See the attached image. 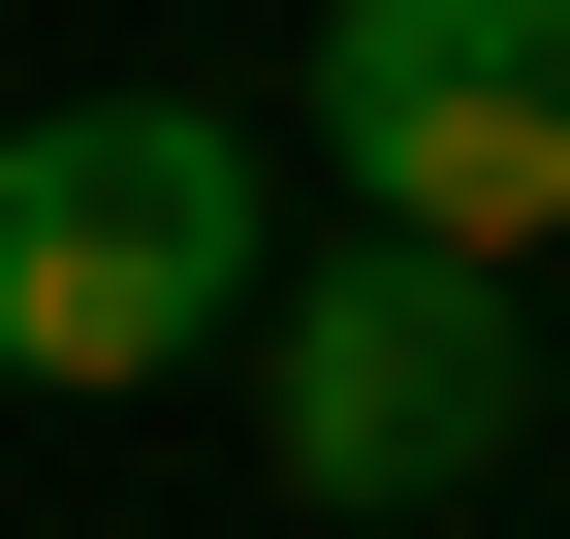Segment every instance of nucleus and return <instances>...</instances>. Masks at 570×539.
Instances as JSON below:
<instances>
[{"mask_svg": "<svg viewBox=\"0 0 570 539\" xmlns=\"http://www.w3.org/2000/svg\"><path fill=\"white\" fill-rule=\"evenodd\" d=\"M254 350V127L223 96H32L0 127V381Z\"/></svg>", "mask_w": 570, "mask_h": 539, "instance_id": "f257e3e1", "label": "nucleus"}, {"mask_svg": "<svg viewBox=\"0 0 570 539\" xmlns=\"http://www.w3.org/2000/svg\"><path fill=\"white\" fill-rule=\"evenodd\" d=\"M317 159L412 254H570V0H317Z\"/></svg>", "mask_w": 570, "mask_h": 539, "instance_id": "7ed1b4c3", "label": "nucleus"}, {"mask_svg": "<svg viewBox=\"0 0 570 539\" xmlns=\"http://www.w3.org/2000/svg\"><path fill=\"white\" fill-rule=\"evenodd\" d=\"M254 413H285V508H444V477H508V413H539V286H508V254L348 223L317 286H285Z\"/></svg>", "mask_w": 570, "mask_h": 539, "instance_id": "f03ea898", "label": "nucleus"}]
</instances>
